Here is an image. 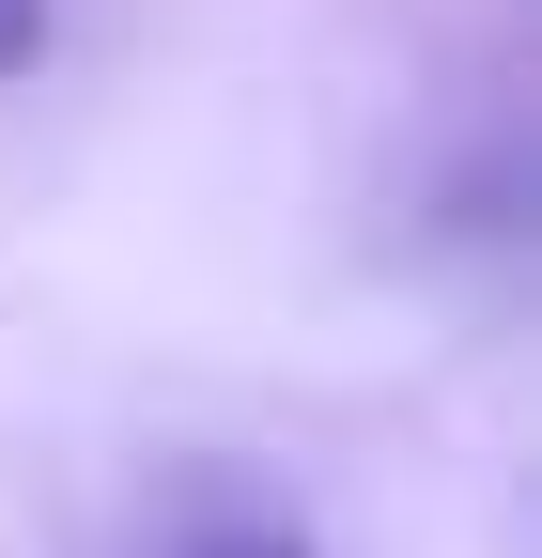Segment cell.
<instances>
[{"label": "cell", "mask_w": 542, "mask_h": 558, "mask_svg": "<svg viewBox=\"0 0 542 558\" xmlns=\"http://www.w3.org/2000/svg\"><path fill=\"white\" fill-rule=\"evenodd\" d=\"M201 558H295V543H201Z\"/></svg>", "instance_id": "cell-1"}]
</instances>
